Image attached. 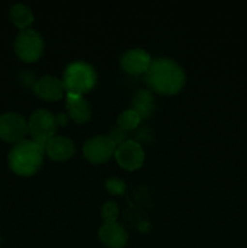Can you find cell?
<instances>
[{"label":"cell","instance_id":"cell-1","mask_svg":"<svg viewBox=\"0 0 247 248\" xmlns=\"http://www.w3.org/2000/svg\"><path fill=\"white\" fill-rule=\"evenodd\" d=\"M144 79L148 87L161 96L178 94L186 84V74L183 67L167 57L153 58Z\"/></svg>","mask_w":247,"mask_h":248},{"label":"cell","instance_id":"cell-2","mask_svg":"<svg viewBox=\"0 0 247 248\" xmlns=\"http://www.w3.org/2000/svg\"><path fill=\"white\" fill-rule=\"evenodd\" d=\"M45 156V148L31 140H24L11 148L7 164L15 174L31 177L40 170Z\"/></svg>","mask_w":247,"mask_h":248},{"label":"cell","instance_id":"cell-3","mask_svg":"<svg viewBox=\"0 0 247 248\" xmlns=\"http://www.w3.org/2000/svg\"><path fill=\"white\" fill-rule=\"evenodd\" d=\"M97 72L92 64L82 61L69 63L63 70L62 82L65 94L82 96L91 92L97 84Z\"/></svg>","mask_w":247,"mask_h":248},{"label":"cell","instance_id":"cell-4","mask_svg":"<svg viewBox=\"0 0 247 248\" xmlns=\"http://www.w3.org/2000/svg\"><path fill=\"white\" fill-rule=\"evenodd\" d=\"M14 50L17 57L26 63L39 61L45 51V41L35 29L28 28L19 31L14 43Z\"/></svg>","mask_w":247,"mask_h":248},{"label":"cell","instance_id":"cell-5","mask_svg":"<svg viewBox=\"0 0 247 248\" xmlns=\"http://www.w3.org/2000/svg\"><path fill=\"white\" fill-rule=\"evenodd\" d=\"M57 127L56 115L46 109H38L34 111L28 121V133L31 136V140L43 148H45L51 138L55 137Z\"/></svg>","mask_w":247,"mask_h":248},{"label":"cell","instance_id":"cell-6","mask_svg":"<svg viewBox=\"0 0 247 248\" xmlns=\"http://www.w3.org/2000/svg\"><path fill=\"white\" fill-rule=\"evenodd\" d=\"M115 149L116 144L109 136L98 135L85 142L82 145V154L90 164L102 165L114 156Z\"/></svg>","mask_w":247,"mask_h":248},{"label":"cell","instance_id":"cell-7","mask_svg":"<svg viewBox=\"0 0 247 248\" xmlns=\"http://www.w3.org/2000/svg\"><path fill=\"white\" fill-rule=\"evenodd\" d=\"M28 133V123L18 113L0 114V140L6 143L22 142Z\"/></svg>","mask_w":247,"mask_h":248},{"label":"cell","instance_id":"cell-8","mask_svg":"<svg viewBox=\"0 0 247 248\" xmlns=\"http://www.w3.org/2000/svg\"><path fill=\"white\" fill-rule=\"evenodd\" d=\"M114 157L121 169L132 172L143 166L145 160V153L139 143L132 140H124L116 147Z\"/></svg>","mask_w":247,"mask_h":248},{"label":"cell","instance_id":"cell-9","mask_svg":"<svg viewBox=\"0 0 247 248\" xmlns=\"http://www.w3.org/2000/svg\"><path fill=\"white\" fill-rule=\"evenodd\" d=\"M152 61L149 53L143 48H131L121 55L120 67L127 74L140 75L148 72Z\"/></svg>","mask_w":247,"mask_h":248},{"label":"cell","instance_id":"cell-10","mask_svg":"<svg viewBox=\"0 0 247 248\" xmlns=\"http://www.w3.org/2000/svg\"><path fill=\"white\" fill-rule=\"evenodd\" d=\"M33 92L36 97L46 102L60 101L64 96V86L62 79L53 75H44L33 84Z\"/></svg>","mask_w":247,"mask_h":248},{"label":"cell","instance_id":"cell-11","mask_svg":"<svg viewBox=\"0 0 247 248\" xmlns=\"http://www.w3.org/2000/svg\"><path fill=\"white\" fill-rule=\"evenodd\" d=\"M98 237L102 244L108 248H124L128 239L124 225L118 222L103 223L98 230Z\"/></svg>","mask_w":247,"mask_h":248},{"label":"cell","instance_id":"cell-12","mask_svg":"<svg viewBox=\"0 0 247 248\" xmlns=\"http://www.w3.org/2000/svg\"><path fill=\"white\" fill-rule=\"evenodd\" d=\"M45 154L53 161H68L75 154V144L65 136H55L45 145Z\"/></svg>","mask_w":247,"mask_h":248},{"label":"cell","instance_id":"cell-13","mask_svg":"<svg viewBox=\"0 0 247 248\" xmlns=\"http://www.w3.org/2000/svg\"><path fill=\"white\" fill-rule=\"evenodd\" d=\"M65 108L68 118L77 125L86 124L91 119L92 110L87 99L82 96L65 94Z\"/></svg>","mask_w":247,"mask_h":248},{"label":"cell","instance_id":"cell-14","mask_svg":"<svg viewBox=\"0 0 247 248\" xmlns=\"http://www.w3.org/2000/svg\"><path fill=\"white\" fill-rule=\"evenodd\" d=\"M9 17L12 24L15 27H17L19 31L28 29L34 22L33 11L24 4L12 5L9 12Z\"/></svg>","mask_w":247,"mask_h":248},{"label":"cell","instance_id":"cell-15","mask_svg":"<svg viewBox=\"0 0 247 248\" xmlns=\"http://www.w3.org/2000/svg\"><path fill=\"white\" fill-rule=\"evenodd\" d=\"M133 110L137 111L142 119L148 118L152 115V113L155 109V99L152 92L140 90L133 97Z\"/></svg>","mask_w":247,"mask_h":248},{"label":"cell","instance_id":"cell-16","mask_svg":"<svg viewBox=\"0 0 247 248\" xmlns=\"http://www.w3.org/2000/svg\"><path fill=\"white\" fill-rule=\"evenodd\" d=\"M143 213L144 212H142L138 208H130V210L126 211L125 219L128 223V225H131L132 228H136L140 232H149L150 225L147 217Z\"/></svg>","mask_w":247,"mask_h":248},{"label":"cell","instance_id":"cell-17","mask_svg":"<svg viewBox=\"0 0 247 248\" xmlns=\"http://www.w3.org/2000/svg\"><path fill=\"white\" fill-rule=\"evenodd\" d=\"M140 120H142V118H140L137 111L133 110V109H127V110H124L123 113H120L116 123H118L120 130L131 131L139 126Z\"/></svg>","mask_w":247,"mask_h":248},{"label":"cell","instance_id":"cell-18","mask_svg":"<svg viewBox=\"0 0 247 248\" xmlns=\"http://www.w3.org/2000/svg\"><path fill=\"white\" fill-rule=\"evenodd\" d=\"M101 217L104 223L116 222L119 217V207L114 201H106L102 205Z\"/></svg>","mask_w":247,"mask_h":248},{"label":"cell","instance_id":"cell-19","mask_svg":"<svg viewBox=\"0 0 247 248\" xmlns=\"http://www.w3.org/2000/svg\"><path fill=\"white\" fill-rule=\"evenodd\" d=\"M106 189L110 195L123 196L126 193V183L120 178L110 177L106 182Z\"/></svg>","mask_w":247,"mask_h":248},{"label":"cell","instance_id":"cell-20","mask_svg":"<svg viewBox=\"0 0 247 248\" xmlns=\"http://www.w3.org/2000/svg\"><path fill=\"white\" fill-rule=\"evenodd\" d=\"M56 121H57L58 126H61V127H64V126H67L68 121H69V118H68L67 114L60 113L56 115Z\"/></svg>","mask_w":247,"mask_h":248},{"label":"cell","instance_id":"cell-21","mask_svg":"<svg viewBox=\"0 0 247 248\" xmlns=\"http://www.w3.org/2000/svg\"><path fill=\"white\" fill-rule=\"evenodd\" d=\"M0 247H1V237H0Z\"/></svg>","mask_w":247,"mask_h":248}]
</instances>
